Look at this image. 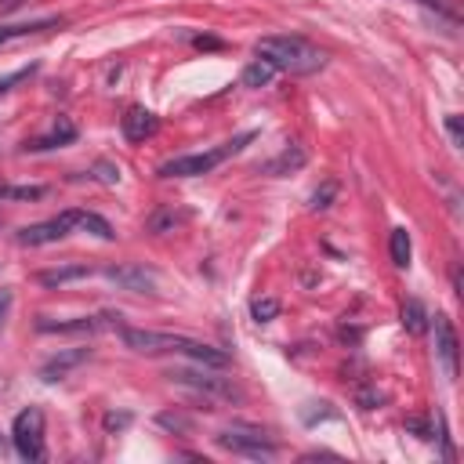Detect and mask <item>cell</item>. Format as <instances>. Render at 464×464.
Returning <instances> with one entry per match:
<instances>
[{
  "label": "cell",
  "instance_id": "cell-21",
  "mask_svg": "<svg viewBox=\"0 0 464 464\" xmlns=\"http://www.w3.org/2000/svg\"><path fill=\"white\" fill-rule=\"evenodd\" d=\"M80 229H88V232H95L98 240H116V232H113V225L102 218V215H91V211H80V222H77Z\"/></svg>",
  "mask_w": 464,
  "mask_h": 464
},
{
  "label": "cell",
  "instance_id": "cell-15",
  "mask_svg": "<svg viewBox=\"0 0 464 464\" xmlns=\"http://www.w3.org/2000/svg\"><path fill=\"white\" fill-rule=\"evenodd\" d=\"M77 139V123L70 120V116H58L55 120V131L47 139H37V142H26V149L30 153H44V149H58V146H70Z\"/></svg>",
  "mask_w": 464,
  "mask_h": 464
},
{
  "label": "cell",
  "instance_id": "cell-24",
  "mask_svg": "<svg viewBox=\"0 0 464 464\" xmlns=\"http://www.w3.org/2000/svg\"><path fill=\"white\" fill-rule=\"evenodd\" d=\"M40 70V65L33 62V65H22V70H15V73H8V77H0V95H8L15 84H22V80H30L33 73Z\"/></svg>",
  "mask_w": 464,
  "mask_h": 464
},
{
  "label": "cell",
  "instance_id": "cell-14",
  "mask_svg": "<svg viewBox=\"0 0 464 464\" xmlns=\"http://www.w3.org/2000/svg\"><path fill=\"white\" fill-rule=\"evenodd\" d=\"M305 149L301 146H287L280 156H273V160H265L261 164V174H273V178H283V174H294V171H301L305 167Z\"/></svg>",
  "mask_w": 464,
  "mask_h": 464
},
{
  "label": "cell",
  "instance_id": "cell-27",
  "mask_svg": "<svg viewBox=\"0 0 464 464\" xmlns=\"http://www.w3.org/2000/svg\"><path fill=\"white\" fill-rule=\"evenodd\" d=\"M91 171H95V178H98V181H105V185H116V181H120V167H116V164H109V160H98Z\"/></svg>",
  "mask_w": 464,
  "mask_h": 464
},
{
  "label": "cell",
  "instance_id": "cell-2",
  "mask_svg": "<svg viewBox=\"0 0 464 464\" xmlns=\"http://www.w3.org/2000/svg\"><path fill=\"white\" fill-rule=\"evenodd\" d=\"M254 55L261 62H269L276 73H291V77H312L326 65V55L316 44H308L305 37H294V33L261 37L254 44Z\"/></svg>",
  "mask_w": 464,
  "mask_h": 464
},
{
  "label": "cell",
  "instance_id": "cell-28",
  "mask_svg": "<svg viewBox=\"0 0 464 464\" xmlns=\"http://www.w3.org/2000/svg\"><path fill=\"white\" fill-rule=\"evenodd\" d=\"M407 432H414L418 439H435V428L425 418H407Z\"/></svg>",
  "mask_w": 464,
  "mask_h": 464
},
{
  "label": "cell",
  "instance_id": "cell-4",
  "mask_svg": "<svg viewBox=\"0 0 464 464\" xmlns=\"http://www.w3.org/2000/svg\"><path fill=\"white\" fill-rule=\"evenodd\" d=\"M167 377L196 395H207V400H222V403H240L243 400V392L232 384V377H222V374H207V370H167Z\"/></svg>",
  "mask_w": 464,
  "mask_h": 464
},
{
  "label": "cell",
  "instance_id": "cell-31",
  "mask_svg": "<svg viewBox=\"0 0 464 464\" xmlns=\"http://www.w3.org/2000/svg\"><path fill=\"white\" fill-rule=\"evenodd\" d=\"M8 312H12V291H8V287H0V326H4Z\"/></svg>",
  "mask_w": 464,
  "mask_h": 464
},
{
  "label": "cell",
  "instance_id": "cell-26",
  "mask_svg": "<svg viewBox=\"0 0 464 464\" xmlns=\"http://www.w3.org/2000/svg\"><path fill=\"white\" fill-rule=\"evenodd\" d=\"M418 4H425V8H432V12H439V15H446V19H460L457 0H418Z\"/></svg>",
  "mask_w": 464,
  "mask_h": 464
},
{
  "label": "cell",
  "instance_id": "cell-13",
  "mask_svg": "<svg viewBox=\"0 0 464 464\" xmlns=\"http://www.w3.org/2000/svg\"><path fill=\"white\" fill-rule=\"evenodd\" d=\"M95 269L88 261H70V265H58V269H44L37 280L44 287H65V283H73V280H88Z\"/></svg>",
  "mask_w": 464,
  "mask_h": 464
},
{
  "label": "cell",
  "instance_id": "cell-23",
  "mask_svg": "<svg viewBox=\"0 0 464 464\" xmlns=\"http://www.w3.org/2000/svg\"><path fill=\"white\" fill-rule=\"evenodd\" d=\"M47 189L44 185H8L0 189V200H40Z\"/></svg>",
  "mask_w": 464,
  "mask_h": 464
},
{
  "label": "cell",
  "instance_id": "cell-8",
  "mask_svg": "<svg viewBox=\"0 0 464 464\" xmlns=\"http://www.w3.org/2000/svg\"><path fill=\"white\" fill-rule=\"evenodd\" d=\"M102 276H105L109 283H116L120 291H131V294H156V273L146 269V265H135V261L105 265Z\"/></svg>",
  "mask_w": 464,
  "mask_h": 464
},
{
  "label": "cell",
  "instance_id": "cell-33",
  "mask_svg": "<svg viewBox=\"0 0 464 464\" xmlns=\"http://www.w3.org/2000/svg\"><path fill=\"white\" fill-rule=\"evenodd\" d=\"M26 0H0V15H12L15 8H22Z\"/></svg>",
  "mask_w": 464,
  "mask_h": 464
},
{
  "label": "cell",
  "instance_id": "cell-11",
  "mask_svg": "<svg viewBox=\"0 0 464 464\" xmlns=\"http://www.w3.org/2000/svg\"><path fill=\"white\" fill-rule=\"evenodd\" d=\"M435 356L446 370V377H457V330L450 323V316L435 312Z\"/></svg>",
  "mask_w": 464,
  "mask_h": 464
},
{
  "label": "cell",
  "instance_id": "cell-30",
  "mask_svg": "<svg viewBox=\"0 0 464 464\" xmlns=\"http://www.w3.org/2000/svg\"><path fill=\"white\" fill-rule=\"evenodd\" d=\"M446 131H450L453 146H464V139H460V116H446Z\"/></svg>",
  "mask_w": 464,
  "mask_h": 464
},
{
  "label": "cell",
  "instance_id": "cell-10",
  "mask_svg": "<svg viewBox=\"0 0 464 464\" xmlns=\"http://www.w3.org/2000/svg\"><path fill=\"white\" fill-rule=\"evenodd\" d=\"M120 131H123L127 142H146V139H153L156 131H160V120H156V113H149L146 105H131V109L120 116Z\"/></svg>",
  "mask_w": 464,
  "mask_h": 464
},
{
  "label": "cell",
  "instance_id": "cell-12",
  "mask_svg": "<svg viewBox=\"0 0 464 464\" xmlns=\"http://www.w3.org/2000/svg\"><path fill=\"white\" fill-rule=\"evenodd\" d=\"M88 359H91V349H65V352H58L55 359H47V363L40 367V381H47V384L65 381L77 367H84Z\"/></svg>",
  "mask_w": 464,
  "mask_h": 464
},
{
  "label": "cell",
  "instance_id": "cell-29",
  "mask_svg": "<svg viewBox=\"0 0 464 464\" xmlns=\"http://www.w3.org/2000/svg\"><path fill=\"white\" fill-rule=\"evenodd\" d=\"M160 425H164V428H174V432H189V421L178 418V414H160Z\"/></svg>",
  "mask_w": 464,
  "mask_h": 464
},
{
  "label": "cell",
  "instance_id": "cell-17",
  "mask_svg": "<svg viewBox=\"0 0 464 464\" xmlns=\"http://www.w3.org/2000/svg\"><path fill=\"white\" fill-rule=\"evenodd\" d=\"M273 77H276V70L269 62H261V58H254L247 70H243V77H240V84L243 88H269L273 84Z\"/></svg>",
  "mask_w": 464,
  "mask_h": 464
},
{
  "label": "cell",
  "instance_id": "cell-32",
  "mask_svg": "<svg viewBox=\"0 0 464 464\" xmlns=\"http://www.w3.org/2000/svg\"><path fill=\"white\" fill-rule=\"evenodd\" d=\"M192 44L200 47V51H218V47H222V40H218V37H196Z\"/></svg>",
  "mask_w": 464,
  "mask_h": 464
},
{
  "label": "cell",
  "instance_id": "cell-25",
  "mask_svg": "<svg viewBox=\"0 0 464 464\" xmlns=\"http://www.w3.org/2000/svg\"><path fill=\"white\" fill-rule=\"evenodd\" d=\"M334 192H338V185H334V181H326L323 189H316V192H312V204H308V207H312V211H326V207H330V200H334Z\"/></svg>",
  "mask_w": 464,
  "mask_h": 464
},
{
  "label": "cell",
  "instance_id": "cell-5",
  "mask_svg": "<svg viewBox=\"0 0 464 464\" xmlns=\"http://www.w3.org/2000/svg\"><path fill=\"white\" fill-rule=\"evenodd\" d=\"M215 443H218L222 450H229V453L250 457V460H273V457L280 453V446H276L269 435H261V428H240V425L222 428V432L215 435Z\"/></svg>",
  "mask_w": 464,
  "mask_h": 464
},
{
  "label": "cell",
  "instance_id": "cell-6",
  "mask_svg": "<svg viewBox=\"0 0 464 464\" xmlns=\"http://www.w3.org/2000/svg\"><path fill=\"white\" fill-rule=\"evenodd\" d=\"M12 443H15V453L22 460H40L44 457V410L40 407H26L15 418Z\"/></svg>",
  "mask_w": 464,
  "mask_h": 464
},
{
  "label": "cell",
  "instance_id": "cell-16",
  "mask_svg": "<svg viewBox=\"0 0 464 464\" xmlns=\"http://www.w3.org/2000/svg\"><path fill=\"white\" fill-rule=\"evenodd\" d=\"M47 30H62V19H37V22H15V26H0V47L22 40V37H37Z\"/></svg>",
  "mask_w": 464,
  "mask_h": 464
},
{
  "label": "cell",
  "instance_id": "cell-7",
  "mask_svg": "<svg viewBox=\"0 0 464 464\" xmlns=\"http://www.w3.org/2000/svg\"><path fill=\"white\" fill-rule=\"evenodd\" d=\"M77 222H80V211H62V215H55V218H47V222H37V225H26V229H19V243L22 247H47V243H58V240H65L73 229H77Z\"/></svg>",
  "mask_w": 464,
  "mask_h": 464
},
{
  "label": "cell",
  "instance_id": "cell-9",
  "mask_svg": "<svg viewBox=\"0 0 464 464\" xmlns=\"http://www.w3.org/2000/svg\"><path fill=\"white\" fill-rule=\"evenodd\" d=\"M113 319H120V316H80V319H47V316H40L37 319V330L40 334H95V330H102V326H109Z\"/></svg>",
  "mask_w": 464,
  "mask_h": 464
},
{
  "label": "cell",
  "instance_id": "cell-3",
  "mask_svg": "<svg viewBox=\"0 0 464 464\" xmlns=\"http://www.w3.org/2000/svg\"><path fill=\"white\" fill-rule=\"evenodd\" d=\"M247 142H254V131H243V135L229 139L225 146L218 149H207V153H189V156H174L167 164H160V178H200V174H211L218 164H225L229 156H236Z\"/></svg>",
  "mask_w": 464,
  "mask_h": 464
},
{
  "label": "cell",
  "instance_id": "cell-1",
  "mask_svg": "<svg viewBox=\"0 0 464 464\" xmlns=\"http://www.w3.org/2000/svg\"><path fill=\"white\" fill-rule=\"evenodd\" d=\"M120 338L131 352H142V356H189L200 367H229V352L215 349V345H204L196 338H185V334H160V330H139V326H120Z\"/></svg>",
  "mask_w": 464,
  "mask_h": 464
},
{
  "label": "cell",
  "instance_id": "cell-20",
  "mask_svg": "<svg viewBox=\"0 0 464 464\" xmlns=\"http://www.w3.org/2000/svg\"><path fill=\"white\" fill-rule=\"evenodd\" d=\"M388 247H392V261L400 265V269H407V265H410V250H414L410 247V232L407 229H392V243Z\"/></svg>",
  "mask_w": 464,
  "mask_h": 464
},
{
  "label": "cell",
  "instance_id": "cell-19",
  "mask_svg": "<svg viewBox=\"0 0 464 464\" xmlns=\"http://www.w3.org/2000/svg\"><path fill=\"white\" fill-rule=\"evenodd\" d=\"M181 222H185V215H181V211H174V207H160V211H153V215H149L146 229L160 236V232H174Z\"/></svg>",
  "mask_w": 464,
  "mask_h": 464
},
{
  "label": "cell",
  "instance_id": "cell-34",
  "mask_svg": "<svg viewBox=\"0 0 464 464\" xmlns=\"http://www.w3.org/2000/svg\"><path fill=\"white\" fill-rule=\"evenodd\" d=\"M123 425H127V418H116V414L105 418V428H123Z\"/></svg>",
  "mask_w": 464,
  "mask_h": 464
},
{
  "label": "cell",
  "instance_id": "cell-18",
  "mask_svg": "<svg viewBox=\"0 0 464 464\" xmlns=\"http://www.w3.org/2000/svg\"><path fill=\"white\" fill-rule=\"evenodd\" d=\"M428 308L418 301V298H410L407 305H403V326L410 330V334H425V330H428Z\"/></svg>",
  "mask_w": 464,
  "mask_h": 464
},
{
  "label": "cell",
  "instance_id": "cell-22",
  "mask_svg": "<svg viewBox=\"0 0 464 464\" xmlns=\"http://www.w3.org/2000/svg\"><path fill=\"white\" fill-rule=\"evenodd\" d=\"M250 316H254L257 323H273V319L280 316V301H276V298H254V301H250Z\"/></svg>",
  "mask_w": 464,
  "mask_h": 464
}]
</instances>
